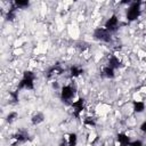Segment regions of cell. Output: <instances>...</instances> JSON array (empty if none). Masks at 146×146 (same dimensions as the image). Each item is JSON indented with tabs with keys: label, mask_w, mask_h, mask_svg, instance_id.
I'll use <instances>...</instances> for the list:
<instances>
[{
	"label": "cell",
	"mask_w": 146,
	"mask_h": 146,
	"mask_svg": "<svg viewBox=\"0 0 146 146\" xmlns=\"http://www.w3.org/2000/svg\"><path fill=\"white\" fill-rule=\"evenodd\" d=\"M121 2L124 5H128V3H131V0H121Z\"/></svg>",
	"instance_id": "obj_23"
},
{
	"label": "cell",
	"mask_w": 146,
	"mask_h": 146,
	"mask_svg": "<svg viewBox=\"0 0 146 146\" xmlns=\"http://www.w3.org/2000/svg\"><path fill=\"white\" fill-rule=\"evenodd\" d=\"M83 123L86 125H89V127H95L96 125V121L94 117H90V116H87L84 120H83Z\"/></svg>",
	"instance_id": "obj_18"
},
{
	"label": "cell",
	"mask_w": 146,
	"mask_h": 146,
	"mask_svg": "<svg viewBox=\"0 0 146 146\" xmlns=\"http://www.w3.org/2000/svg\"><path fill=\"white\" fill-rule=\"evenodd\" d=\"M34 79H35V75H34L33 72L25 71L22 80L18 83L17 89L18 90H23V89H25V90H32L34 88Z\"/></svg>",
	"instance_id": "obj_1"
},
{
	"label": "cell",
	"mask_w": 146,
	"mask_h": 146,
	"mask_svg": "<svg viewBox=\"0 0 146 146\" xmlns=\"http://www.w3.org/2000/svg\"><path fill=\"white\" fill-rule=\"evenodd\" d=\"M116 138H117L119 144H121V145H129V143H130V138H129V136H127V135L123 133V132L117 133Z\"/></svg>",
	"instance_id": "obj_12"
},
{
	"label": "cell",
	"mask_w": 146,
	"mask_h": 146,
	"mask_svg": "<svg viewBox=\"0 0 146 146\" xmlns=\"http://www.w3.org/2000/svg\"><path fill=\"white\" fill-rule=\"evenodd\" d=\"M94 38L102 42H110L112 40V33L104 26V27H97L94 31Z\"/></svg>",
	"instance_id": "obj_3"
},
{
	"label": "cell",
	"mask_w": 146,
	"mask_h": 146,
	"mask_svg": "<svg viewBox=\"0 0 146 146\" xmlns=\"http://www.w3.org/2000/svg\"><path fill=\"white\" fill-rule=\"evenodd\" d=\"M102 75H103L104 78L112 79V78H114V75H115V70H114L113 67L106 65V66L103 67V70H102Z\"/></svg>",
	"instance_id": "obj_9"
},
{
	"label": "cell",
	"mask_w": 146,
	"mask_h": 146,
	"mask_svg": "<svg viewBox=\"0 0 146 146\" xmlns=\"http://www.w3.org/2000/svg\"><path fill=\"white\" fill-rule=\"evenodd\" d=\"M13 5H14L17 9H23V8L29 7L30 0H13Z\"/></svg>",
	"instance_id": "obj_13"
},
{
	"label": "cell",
	"mask_w": 146,
	"mask_h": 146,
	"mask_svg": "<svg viewBox=\"0 0 146 146\" xmlns=\"http://www.w3.org/2000/svg\"><path fill=\"white\" fill-rule=\"evenodd\" d=\"M76 141H78V137H76L75 133H70V135L67 136V144H68L70 146L75 145Z\"/></svg>",
	"instance_id": "obj_17"
},
{
	"label": "cell",
	"mask_w": 146,
	"mask_h": 146,
	"mask_svg": "<svg viewBox=\"0 0 146 146\" xmlns=\"http://www.w3.org/2000/svg\"><path fill=\"white\" fill-rule=\"evenodd\" d=\"M107 65L111 66V67H113L114 70H116V68H119V67L121 66V60H120L119 57H116L115 55H112V56L108 58Z\"/></svg>",
	"instance_id": "obj_10"
},
{
	"label": "cell",
	"mask_w": 146,
	"mask_h": 146,
	"mask_svg": "<svg viewBox=\"0 0 146 146\" xmlns=\"http://www.w3.org/2000/svg\"><path fill=\"white\" fill-rule=\"evenodd\" d=\"M16 10H17V8L13 5L11 6V8L8 10V13H7V16H6V18L8 19V21H14L15 19V17H16Z\"/></svg>",
	"instance_id": "obj_16"
},
{
	"label": "cell",
	"mask_w": 146,
	"mask_h": 146,
	"mask_svg": "<svg viewBox=\"0 0 146 146\" xmlns=\"http://www.w3.org/2000/svg\"><path fill=\"white\" fill-rule=\"evenodd\" d=\"M143 143L140 140H135V141H130L129 145H133V146H137V145H141Z\"/></svg>",
	"instance_id": "obj_22"
},
{
	"label": "cell",
	"mask_w": 146,
	"mask_h": 146,
	"mask_svg": "<svg viewBox=\"0 0 146 146\" xmlns=\"http://www.w3.org/2000/svg\"><path fill=\"white\" fill-rule=\"evenodd\" d=\"M140 6H141V2L139 0L137 1H133L130 3L128 10H127V19L132 22V21H136L139 16H140Z\"/></svg>",
	"instance_id": "obj_2"
},
{
	"label": "cell",
	"mask_w": 146,
	"mask_h": 146,
	"mask_svg": "<svg viewBox=\"0 0 146 146\" xmlns=\"http://www.w3.org/2000/svg\"><path fill=\"white\" fill-rule=\"evenodd\" d=\"M140 130L146 133V121H144V122L140 124Z\"/></svg>",
	"instance_id": "obj_21"
},
{
	"label": "cell",
	"mask_w": 146,
	"mask_h": 146,
	"mask_svg": "<svg viewBox=\"0 0 146 146\" xmlns=\"http://www.w3.org/2000/svg\"><path fill=\"white\" fill-rule=\"evenodd\" d=\"M105 27H106L111 33L117 31V29H119V19H117V17H116V15H112V16L106 21Z\"/></svg>",
	"instance_id": "obj_6"
},
{
	"label": "cell",
	"mask_w": 146,
	"mask_h": 146,
	"mask_svg": "<svg viewBox=\"0 0 146 146\" xmlns=\"http://www.w3.org/2000/svg\"><path fill=\"white\" fill-rule=\"evenodd\" d=\"M75 92H76V88L75 86H72V84H67V86H64L60 90V99L64 102V103H68L70 100H72L75 96Z\"/></svg>",
	"instance_id": "obj_4"
},
{
	"label": "cell",
	"mask_w": 146,
	"mask_h": 146,
	"mask_svg": "<svg viewBox=\"0 0 146 146\" xmlns=\"http://www.w3.org/2000/svg\"><path fill=\"white\" fill-rule=\"evenodd\" d=\"M17 117H18V114H17L16 112H10V113L7 115V122L13 123Z\"/></svg>",
	"instance_id": "obj_19"
},
{
	"label": "cell",
	"mask_w": 146,
	"mask_h": 146,
	"mask_svg": "<svg viewBox=\"0 0 146 146\" xmlns=\"http://www.w3.org/2000/svg\"><path fill=\"white\" fill-rule=\"evenodd\" d=\"M145 8H146V2H145Z\"/></svg>",
	"instance_id": "obj_24"
},
{
	"label": "cell",
	"mask_w": 146,
	"mask_h": 146,
	"mask_svg": "<svg viewBox=\"0 0 146 146\" xmlns=\"http://www.w3.org/2000/svg\"><path fill=\"white\" fill-rule=\"evenodd\" d=\"M83 73V70L81 68V67H79V66H72L71 68H70V75L72 76V78H78V76H80L81 74Z\"/></svg>",
	"instance_id": "obj_14"
},
{
	"label": "cell",
	"mask_w": 146,
	"mask_h": 146,
	"mask_svg": "<svg viewBox=\"0 0 146 146\" xmlns=\"http://www.w3.org/2000/svg\"><path fill=\"white\" fill-rule=\"evenodd\" d=\"M27 138H29L27 131H25V130H19V131H17V132L13 136V141H11V144L24 143L25 140H27Z\"/></svg>",
	"instance_id": "obj_7"
},
{
	"label": "cell",
	"mask_w": 146,
	"mask_h": 146,
	"mask_svg": "<svg viewBox=\"0 0 146 146\" xmlns=\"http://www.w3.org/2000/svg\"><path fill=\"white\" fill-rule=\"evenodd\" d=\"M62 73H63L62 66H60L59 64H55L54 66H51V67L47 71V78H48V79H51V78H55V76H57V75H59V74H62Z\"/></svg>",
	"instance_id": "obj_8"
},
{
	"label": "cell",
	"mask_w": 146,
	"mask_h": 146,
	"mask_svg": "<svg viewBox=\"0 0 146 146\" xmlns=\"http://www.w3.org/2000/svg\"><path fill=\"white\" fill-rule=\"evenodd\" d=\"M145 110V103L144 102H135L133 103V111L136 113H141Z\"/></svg>",
	"instance_id": "obj_15"
},
{
	"label": "cell",
	"mask_w": 146,
	"mask_h": 146,
	"mask_svg": "<svg viewBox=\"0 0 146 146\" xmlns=\"http://www.w3.org/2000/svg\"><path fill=\"white\" fill-rule=\"evenodd\" d=\"M43 120H44V115H43L41 112H38V113H35V114L32 116L31 122H32V124L36 125V124H40L41 122H43Z\"/></svg>",
	"instance_id": "obj_11"
},
{
	"label": "cell",
	"mask_w": 146,
	"mask_h": 146,
	"mask_svg": "<svg viewBox=\"0 0 146 146\" xmlns=\"http://www.w3.org/2000/svg\"><path fill=\"white\" fill-rule=\"evenodd\" d=\"M18 92H19V90H18V89H17V90H15V91L9 92V96L11 97V100H13L14 103H16V102L18 100Z\"/></svg>",
	"instance_id": "obj_20"
},
{
	"label": "cell",
	"mask_w": 146,
	"mask_h": 146,
	"mask_svg": "<svg viewBox=\"0 0 146 146\" xmlns=\"http://www.w3.org/2000/svg\"><path fill=\"white\" fill-rule=\"evenodd\" d=\"M72 108H73V115L76 119H80V115L82 113V111L84 110V99L83 98H79L78 100L73 102L71 104Z\"/></svg>",
	"instance_id": "obj_5"
}]
</instances>
